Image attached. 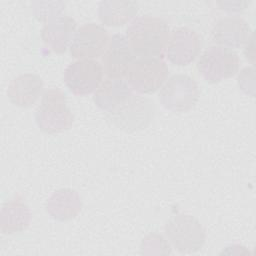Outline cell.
Here are the masks:
<instances>
[{"instance_id": "obj_1", "label": "cell", "mask_w": 256, "mask_h": 256, "mask_svg": "<svg viewBox=\"0 0 256 256\" xmlns=\"http://www.w3.org/2000/svg\"><path fill=\"white\" fill-rule=\"evenodd\" d=\"M169 35L167 23L151 15L134 18L126 30L128 44L138 58H161Z\"/></svg>"}, {"instance_id": "obj_2", "label": "cell", "mask_w": 256, "mask_h": 256, "mask_svg": "<svg viewBox=\"0 0 256 256\" xmlns=\"http://www.w3.org/2000/svg\"><path fill=\"white\" fill-rule=\"evenodd\" d=\"M35 120L39 129L48 134L61 133L72 127L74 116L62 90L50 88L43 93L35 111Z\"/></svg>"}, {"instance_id": "obj_3", "label": "cell", "mask_w": 256, "mask_h": 256, "mask_svg": "<svg viewBox=\"0 0 256 256\" xmlns=\"http://www.w3.org/2000/svg\"><path fill=\"white\" fill-rule=\"evenodd\" d=\"M155 105L147 97L131 94L112 110L105 112L107 120L118 129L132 133L145 129L152 121Z\"/></svg>"}, {"instance_id": "obj_4", "label": "cell", "mask_w": 256, "mask_h": 256, "mask_svg": "<svg viewBox=\"0 0 256 256\" xmlns=\"http://www.w3.org/2000/svg\"><path fill=\"white\" fill-rule=\"evenodd\" d=\"M164 232L169 243L180 253L199 251L206 239L200 222L195 217L183 213L171 216L165 224Z\"/></svg>"}, {"instance_id": "obj_5", "label": "cell", "mask_w": 256, "mask_h": 256, "mask_svg": "<svg viewBox=\"0 0 256 256\" xmlns=\"http://www.w3.org/2000/svg\"><path fill=\"white\" fill-rule=\"evenodd\" d=\"M239 64V57L234 51L214 45L200 55L197 70L206 82L214 84L234 76L238 72Z\"/></svg>"}, {"instance_id": "obj_6", "label": "cell", "mask_w": 256, "mask_h": 256, "mask_svg": "<svg viewBox=\"0 0 256 256\" xmlns=\"http://www.w3.org/2000/svg\"><path fill=\"white\" fill-rule=\"evenodd\" d=\"M199 95L198 85L192 77L185 74H175L163 84L158 98L165 109L175 113H183L196 105Z\"/></svg>"}, {"instance_id": "obj_7", "label": "cell", "mask_w": 256, "mask_h": 256, "mask_svg": "<svg viewBox=\"0 0 256 256\" xmlns=\"http://www.w3.org/2000/svg\"><path fill=\"white\" fill-rule=\"evenodd\" d=\"M168 74V67L161 58H138L126 77L131 89L141 94H151L163 86Z\"/></svg>"}, {"instance_id": "obj_8", "label": "cell", "mask_w": 256, "mask_h": 256, "mask_svg": "<svg viewBox=\"0 0 256 256\" xmlns=\"http://www.w3.org/2000/svg\"><path fill=\"white\" fill-rule=\"evenodd\" d=\"M102 64L94 59L77 60L64 71V82L75 95L84 96L95 92L103 80Z\"/></svg>"}, {"instance_id": "obj_9", "label": "cell", "mask_w": 256, "mask_h": 256, "mask_svg": "<svg viewBox=\"0 0 256 256\" xmlns=\"http://www.w3.org/2000/svg\"><path fill=\"white\" fill-rule=\"evenodd\" d=\"M110 42L108 31L96 23H87L80 26L74 35L69 47L73 58L94 59L102 56Z\"/></svg>"}, {"instance_id": "obj_10", "label": "cell", "mask_w": 256, "mask_h": 256, "mask_svg": "<svg viewBox=\"0 0 256 256\" xmlns=\"http://www.w3.org/2000/svg\"><path fill=\"white\" fill-rule=\"evenodd\" d=\"M201 47V36L195 30L186 26L176 27L170 32L166 56L173 65L186 66L197 58Z\"/></svg>"}, {"instance_id": "obj_11", "label": "cell", "mask_w": 256, "mask_h": 256, "mask_svg": "<svg viewBox=\"0 0 256 256\" xmlns=\"http://www.w3.org/2000/svg\"><path fill=\"white\" fill-rule=\"evenodd\" d=\"M136 56L131 50L126 36L115 34L102 55L103 72L111 79H122L127 76Z\"/></svg>"}, {"instance_id": "obj_12", "label": "cell", "mask_w": 256, "mask_h": 256, "mask_svg": "<svg viewBox=\"0 0 256 256\" xmlns=\"http://www.w3.org/2000/svg\"><path fill=\"white\" fill-rule=\"evenodd\" d=\"M253 35L249 24L241 17L227 16L213 26L211 37L215 44L226 48H239Z\"/></svg>"}, {"instance_id": "obj_13", "label": "cell", "mask_w": 256, "mask_h": 256, "mask_svg": "<svg viewBox=\"0 0 256 256\" xmlns=\"http://www.w3.org/2000/svg\"><path fill=\"white\" fill-rule=\"evenodd\" d=\"M76 21L67 16L59 15L46 21L41 30L44 44L57 54L64 53L70 47L76 33Z\"/></svg>"}, {"instance_id": "obj_14", "label": "cell", "mask_w": 256, "mask_h": 256, "mask_svg": "<svg viewBox=\"0 0 256 256\" xmlns=\"http://www.w3.org/2000/svg\"><path fill=\"white\" fill-rule=\"evenodd\" d=\"M41 77L33 73H24L13 78L7 88L9 100L16 106L31 107L39 99L43 91Z\"/></svg>"}, {"instance_id": "obj_15", "label": "cell", "mask_w": 256, "mask_h": 256, "mask_svg": "<svg viewBox=\"0 0 256 256\" xmlns=\"http://www.w3.org/2000/svg\"><path fill=\"white\" fill-rule=\"evenodd\" d=\"M47 213L58 221H68L75 218L81 211L82 201L77 191L71 188H61L47 199Z\"/></svg>"}, {"instance_id": "obj_16", "label": "cell", "mask_w": 256, "mask_h": 256, "mask_svg": "<svg viewBox=\"0 0 256 256\" xmlns=\"http://www.w3.org/2000/svg\"><path fill=\"white\" fill-rule=\"evenodd\" d=\"M31 212L23 198L14 196L1 208L0 230L3 234H14L24 231L30 224Z\"/></svg>"}, {"instance_id": "obj_17", "label": "cell", "mask_w": 256, "mask_h": 256, "mask_svg": "<svg viewBox=\"0 0 256 256\" xmlns=\"http://www.w3.org/2000/svg\"><path fill=\"white\" fill-rule=\"evenodd\" d=\"M132 94V89L123 79L106 78L94 92L93 100L98 108L108 112L125 101Z\"/></svg>"}, {"instance_id": "obj_18", "label": "cell", "mask_w": 256, "mask_h": 256, "mask_svg": "<svg viewBox=\"0 0 256 256\" xmlns=\"http://www.w3.org/2000/svg\"><path fill=\"white\" fill-rule=\"evenodd\" d=\"M138 12V3L135 1L106 0L98 5V16L102 24L119 27L130 22Z\"/></svg>"}, {"instance_id": "obj_19", "label": "cell", "mask_w": 256, "mask_h": 256, "mask_svg": "<svg viewBox=\"0 0 256 256\" xmlns=\"http://www.w3.org/2000/svg\"><path fill=\"white\" fill-rule=\"evenodd\" d=\"M65 8V3L61 1L56 2H33L32 11L35 17L40 21H48L51 18L59 16Z\"/></svg>"}, {"instance_id": "obj_20", "label": "cell", "mask_w": 256, "mask_h": 256, "mask_svg": "<svg viewBox=\"0 0 256 256\" xmlns=\"http://www.w3.org/2000/svg\"><path fill=\"white\" fill-rule=\"evenodd\" d=\"M142 254H169L171 247L166 239L158 233H151L147 235L141 243Z\"/></svg>"}, {"instance_id": "obj_21", "label": "cell", "mask_w": 256, "mask_h": 256, "mask_svg": "<svg viewBox=\"0 0 256 256\" xmlns=\"http://www.w3.org/2000/svg\"><path fill=\"white\" fill-rule=\"evenodd\" d=\"M237 82L240 89L244 93H246L247 95H250L251 97H254L255 73H254L253 67H245L244 69H242L238 75Z\"/></svg>"}, {"instance_id": "obj_22", "label": "cell", "mask_w": 256, "mask_h": 256, "mask_svg": "<svg viewBox=\"0 0 256 256\" xmlns=\"http://www.w3.org/2000/svg\"><path fill=\"white\" fill-rule=\"evenodd\" d=\"M218 5L221 6V9L228 12H239L249 4L248 2H218Z\"/></svg>"}, {"instance_id": "obj_23", "label": "cell", "mask_w": 256, "mask_h": 256, "mask_svg": "<svg viewBox=\"0 0 256 256\" xmlns=\"http://www.w3.org/2000/svg\"><path fill=\"white\" fill-rule=\"evenodd\" d=\"M254 35L250 37V39L246 42L245 44V49H244V55L247 60L251 62L252 65H254V57H255V49H254Z\"/></svg>"}]
</instances>
